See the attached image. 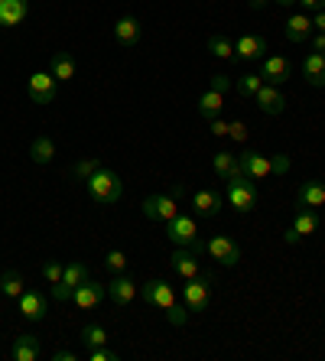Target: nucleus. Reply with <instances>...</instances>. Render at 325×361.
<instances>
[{
  "mask_svg": "<svg viewBox=\"0 0 325 361\" xmlns=\"http://www.w3.org/2000/svg\"><path fill=\"white\" fill-rule=\"evenodd\" d=\"M225 183H228L225 199L231 202V209H238V212H254V209H257V202H260L257 185H254V179H250V176H244L241 166L234 169Z\"/></svg>",
  "mask_w": 325,
  "mask_h": 361,
  "instance_id": "1",
  "label": "nucleus"
},
{
  "mask_svg": "<svg viewBox=\"0 0 325 361\" xmlns=\"http://www.w3.org/2000/svg\"><path fill=\"white\" fill-rule=\"evenodd\" d=\"M88 192H92V199L98 202V205H114V202L121 199V192H124V185H121V176H117L114 169L101 166L98 173L88 179Z\"/></svg>",
  "mask_w": 325,
  "mask_h": 361,
  "instance_id": "2",
  "label": "nucleus"
},
{
  "mask_svg": "<svg viewBox=\"0 0 325 361\" xmlns=\"http://www.w3.org/2000/svg\"><path fill=\"white\" fill-rule=\"evenodd\" d=\"M211 274H199V277H192L185 280L183 286V302L189 306V312H202V310H209V302H211Z\"/></svg>",
  "mask_w": 325,
  "mask_h": 361,
  "instance_id": "3",
  "label": "nucleus"
},
{
  "mask_svg": "<svg viewBox=\"0 0 325 361\" xmlns=\"http://www.w3.org/2000/svg\"><path fill=\"white\" fill-rule=\"evenodd\" d=\"M143 215L150 221H173L179 215V199L173 192H159V195H150V199H143Z\"/></svg>",
  "mask_w": 325,
  "mask_h": 361,
  "instance_id": "4",
  "label": "nucleus"
},
{
  "mask_svg": "<svg viewBox=\"0 0 325 361\" xmlns=\"http://www.w3.org/2000/svg\"><path fill=\"white\" fill-rule=\"evenodd\" d=\"M166 238L176 244V247H192V244L199 241V225L192 215H176L173 221H166Z\"/></svg>",
  "mask_w": 325,
  "mask_h": 361,
  "instance_id": "5",
  "label": "nucleus"
},
{
  "mask_svg": "<svg viewBox=\"0 0 325 361\" xmlns=\"http://www.w3.org/2000/svg\"><path fill=\"white\" fill-rule=\"evenodd\" d=\"M205 251H209L221 267H234V264L241 261V247H238V241L228 235H215L211 241H205Z\"/></svg>",
  "mask_w": 325,
  "mask_h": 361,
  "instance_id": "6",
  "label": "nucleus"
},
{
  "mask_svg": "<svg viewBox=\"0 0 325 361\" xmlns=\"http://www.w3.org/2000/svg\"><path fill=\"white\" fill-rule=\"evenodd\" d=\"M260 78L267 85H286L293 78V66L286 56H264V66H260Z\"/></svg>",
  "mask_w": 325,
  "mask_h": 361,
  "instance_id": "7",
  "label": "nucleus"
},
{
  "mask_svg": "<svg viewBox=\"0 0 325 361\" xmlns=\"http://www.w3.org/2000/svg\"><path fill=\"white\" fill-rule=\"evenodd\" d=\"M26 92H30L33 104H52L56 101V78L49 72H33L26 82Z\"/></svg>",
  "mask_w": 325,
  "mask_h": 361,
  "instance_id": "8",
  "label": "nucleus"
},
{
  "mask_svg": "<svg viewBox=\"0 0 325 361\" xmlns=\"http://www.w3.org/2000/svg\"><path fill=\"white\" fill-rule=\"evenodd\" d=\"M140 296L150 302V306L163 310V312H166L169 306L176 302V290L166 283V280H150V283H143V286H140Z\"/></svg>",
  "mask_w": 325,
  "mask_h": 361,
  "instance_id": "9",
  "label": "nucleus"
},
{
  "mask_svg": "<svg viewBox=\"0 0 325 361\" xmlns=\"http://www.w3.org/2000/svg\"><path fill=\"white\" fill-rule=\"evenodd\" d=\"M264 52H267V39H264V36L244 33L234 39V59L254 62V59H264Z\"/></svg>",
  "mask_w": 325,
  "mask_h": 361,
  "instance_id": "10",
  "label": "nucleus"
},
{
  "mask_svg": "<svg viewBox=\"0 0 325 361\" xmlns=\"http://www.w3.org/2000/svg\"><path fill=\"white\" fill-rule=\"evenodd\" d=\"M104 300H108V286L94 283V280H85L82 286H75V296H72V302L82 306V310H94V306H101Z\"/></svg>",
  "mask_w": 325,
  "mask_h": 361,
  "instance_id": "11",
  "label": "nucleus"
},
{
  "mask_svg": "<svg viewBox=\"0 0 325 361\" xmlns=\"http://www.w3.org/2000/svg\"><path fill=\"white\" fill-rule=\"evenodd\" d=\"M254 101H257V108L264 111V114H270V118H276V114H283V108H286V98H283V92L276 88V85H260V92L254 94Z\"/></svg>",
  "mask_w": 325,
  "mask_h": 361,
  "instance_id": "12",
  "label": "nucleus"
},
{
  "mask_svg": "<svg viewBox=\"0 0 325 361\" xmlns=\"http://www.w3.org/2000/svg\"><path fill=\"white\" fill-rule=\"evenodd\" d=\"M169 267H173L183 280H192V277H199V274H202V267H199V254L189 251V247H176L173 257H169Z\"/></svg>",
  "mask_w": 325,
  "mask_h": 361,
  "instance_id": "13",
  "label": "nucleus"
},
{
  "mask_svg": "<svg viewBox=\"0 0 325 361\" xmlns=\"http://www.w3.org/2000/svg\"><path fill=\"white\" fill-rule=\"evenodd\" d=\"M17 302H20V316H23V319H30V322H42V319H46V312H49L46 296L36 293V290H26Z\"/></svg>",
  "mask_w": 325,
  "mask_h": 361,
  "instance_id": "14",
  "label": "nucleus"
},
{
  "mask_svg": "<svg viewBox=\"0 0 325 361\" xmlns=\"http://www.w3.org/2000/svg\"><path fill=\"white\" fill-rule=\"evenodd\" d=\"M238 163H241L244 176H250L254 183L257 179H267L274 169H270V157H264V153H254V150H244L241 157H238Z\"/></svg>",
  "mask_w": 325,
  "mask_h": 361,
  "instance_id": "15",
  "label": "nucleus"
},
{
  "mask_svg": "<svg viewBox=\"0 0 325 361\" xmlns=\"http://www.w3.org/2000/svg\"><path fill=\"white\" fill-rule=\"evenodd\" d=\"M192 212H195L199 219H215L218 212H221V195L211 192V189L192 192Z\"/></svg>",
  "mask_w": 325,
  "mask_h": 361,
  "instance_id": "16",
  "label": "nucleus"
},
{
  "mask_svg": "<svg viewBox=\"0 0 325 361\" xmlns=\"http://www.w3.org/2000/svg\"><path fill=\"white\" fill-rule=\"evenodd\" d=\"M30 17V0H0V26H20Z\"/></svg>",
  "mask_w": 325,
  "mask_h": 361,
  "instance_id": "17",
  "label": "nucleus"
},
{
  "mask_svg": "<svg viewBox=\"0 0 325 361\" xmlns=\"http://www.w3.org/2000/svg\"><path fill=\"white\" fill-rule=\"evenodd\" d=\"M296 202H300V209H322L325 205V183H319V179L302 183L300 192H296Z\"/></svg>",
  "mask_w": 325,
  "mask_h": 361,
  "instance_id": "18",
  "label": "nucleus"
},
{
  "mask_svg": "<svg viewBox=\"0 0 325 361\" xmlns=\"http://www.w3.org/2000/svg\"><path fill=\"white\" fill-rule=\"evenodd\" d=\"M108 296H111V302H114V306H130V302H134V296H137V280H130V277H124V274H121L117 280H111Z\"/></svg>",
  "mask_w": 325,
  "mask_h": 361,
  "instance_id": "19",
  "label": "nucleus"
},
{
  "mask_svg": "<svg viewBox=\"0 0 325 361\" xmlns=\"http://www.w3.org/2000/svg\"><path fill=\"white\" fill-rule=\"evenodd\" d=\"M10 358L13 361H36L39 358V338L30 336V332L17 336L13 338V345H10Z\"/></svg>",
  "mask_w": 325,
  "mask_h": 361,
  "instance_id": "20",
  "label": "nucleus"
},
{
  "mask_svg": "<svg viewBox=\"0 0 325 361\" xmlns=\"http://www.w3.org/2000/svg\"><path fill=\"white\" fill-rule=\"evenodd\" d=\"M143 36V26L137 17H121L114 23V39L121 42V46H137Z\"/></svg>",
  "mask_w": 325,
  "mask_h": 361,
  "instance_id": "21",
  "label": "nucleus"
},
{
  "mask_svg": "<svg viewBox=\"0 0 325 361\" xmlns=\"http://www.w3.org/2000/svg\"><path fill=\"white\" fill-rule=\"evenodd\" d=\"M302 78H306L312 88H325V56L322 52H309L302 59Z\"/></svg>",
  "mask_w": 325,
  "mask_h": 361,
  "instance_id": "22",
  "label": "nucleus"
},
{
  "mask_svg": "<svg viewBox=\"0 0 325 361\" xmlns=\"http://www.w3.org/2000/svg\"><path fill=\"white\" fill-rule=\"evenodd\" d=\"M49 75L56 82H72L75 78V59L68 56V52H56L49 59Z\"/></svg>",
  "mask_w": 325,
  "mask_h": 361,
  "instance_id": "23",
  "label": "nucleus"
},
{
  "mask_svg": "<svg viewBox=\"0 0 325 361\" xmlns=\"http://www.w3.org/2000/svg\"><path fill=\"white\" fill-rule=\"evenodd\" d=\"M309 36H312V17H306V13H293V17L286 20V39L290 42H306Z\"/></svg>",
  "mask_w": 325,
  "mask_h": 361,
  "instance_id": "24",
  "label": "nucleus"
},
{
  "mask_svg": "<svg viewBox=\"0 0 325 361\" xmlns=\"http://www.w3.org/2000/svg\"><path fill=\"white\" fill-rule=\"evenodd\" d=\"M0 293H4V300H20V296L26 293L23 274H20V270H4V274H0Z\"/></svg>",
  "mask_w": 325,
  "mask_h": 361,
  "instance_id": "25",
  "label": "nucleus"
},
{
  "mask_svg": "<svg viewBox=\"0 0 325 361\" xmlns=\"http://www.w3.org/2000/svg\"><path fill=\"white\" fill-rule=\"evenodd\" d=\"M293 231H296V235L300 238H309V235H316L319 231V215L312 209H300L296 212V215H293Z\"/></svg>",
  "mask_w": 325,
  "mask_h": 361,
  "instance_id": "26",
  "label": "nucleus"
},
{
  "mask_svg": "<svg viewBox=\"0 0 325 361\" xmlns=\"http://www.w3.org/2000/svg\"><path fill=\"white\" fill-rule=\"evenodd\" d=\"M30 157H33V163H39V166H49V163L56 160V143H52V137H36V140L30 143Z\"/></svg>",
  "mask_w": 325,
  "mask_h": 361,
  "instance_id": "27",
  "label": "nucleus"
},
{
  "mask_svg": "<svg viewBox=\"0 0 325 361\" xmlns=\"http://www.w3.org/2000/svg\"><path fill=\"white\" fill-rule=\"evenodd\" d=\"M221 108H225V94L215 92V88H209V92L199 98V114H202V118H209V121L218 118V114H221Z\"/></svg>",
  "mask_w": 325,
  "mask_h": 361,
  "instance_id": "28",
  "label": "nucleus"
},
{
  "mask_svg": "<svg viewBox=\"0 0 325 361\" xmlns=\"http://www.w3.org/2000/svg\"><path fill=\"white\" fill-rule=\"evenodd\" d=\"M209 52L215 59L228 62V59H234V42L225 33H215V36H209Z\"/></svg>",
  "mask_w": 325,
  "mask_h": 361,
  "instance_id": "29",
  "label": "nucleus"
},
{
  "mask_svg": "<svg viewBox=\"0 0 325 361\" xmlns=\"http://www.w3.org/2000/svg\"><path fill=\"white\" fill-rule=\"evenodd\" d=\"M82 342H85V348H101V345H108V332H104V326L92 322V326L82 329Z\"/></svg>",
  "mask_w": 325,
  "mask_h": 361,
  "instance_id": "30",
  "label": "nucleus"
},
{
  "mask_svg": "<svg viewBox=\"0 0 325 361\" xmlns=\"http://www.w3.org/2000/svg\"><path fill=\"white\" fill-rule=\"evenodd\" d=\"M241 166L238 163V157L234 153H228V150H221V153H215V176H221V179H228L234 173V169Z\"/></svg>",
  "mask_w": 325,
  "mask_h": 361,
  "instance_id": "31",
  "label": "nucleus"
},
{
  "mask_svg": "<svg viewBox=\"0 0 325 361\" xmlns=\"http://www.w3.org/2000/svg\"><path fill=\"white\" fill-rule=\"evenodd\" d=\"M62 280H66L68 286H82L85 280H92V277H88V267H85L82 261H72V264H66V274H62Z\"/></svg>",
  "mask_w": 325,
  "mask_h": 361,
  "instance_id": "32",
  "label": "nucleus"
},
{
  "mask_svg": "<svg viewBox=\"0 0 325 361\" xmlns=\"http://www.w3.org/2000/svg\"><path fill=\"white\" fill-rule=\"evenodd\" d=\"M260 85H264V78L247 72V75H241V82H238V94H241V98H254V94L260 92Z\"/></svg>",
  "mask_w": 325,
  "mask_h": 361,
  "instance_id": "33",
  "label": "nucleus"
},
{
  "mask_svg": "<svg viewBox=\"0 0 325 361\" xmlns=\"http://www.w3.org/2000/svg\"><path fill=\"white\" fill-rule=\"evenodd\" d=\"M62 274H66V267H62V264L59 261H42V280H46V283H59V280H62Z\"/></svg>",
  "mask_w": 325,
  "mask_h": 361,
  "instance_id": "34",
  "label": "nucleus"
},
{
  "mask_svg": "<svg viewBox=\"0 0 325 361\" xmlns=\"http://www.w3.org/2000/svg\"><path fill=\"white\" fill-rule=\"evenodd\" d=\"M104 267L114 270V274H124V270H127V254L124 251H108V257H104Z\"/></svg>",
  "mask_w": 325,
  "mask_h": 361,
  "instance_id": "35",
  "label": "nucleus"
},
{
  "mask_svg": "<svg viewBox=\"0 0 325 361\" xmlns=\"http://www.w3.org/2000/svg\"><path fill=\"white\" fill-rule=\"evenodd\" d=\"M166 319L173 322V326H183V322L189 319V306H185V302H173L166 310Z\"/></svg>",
  "mask_w": 325,
  "mask_h": 361,
  "instance_id": "36",
  "label": "nucleus"
},
{
  "mask_svg": "<svg viewBox=\"0 0 325 361\" xmlns=\"http://www.w3.org/2000/svg\"><path fill=\"white\" fill-rule=\"evenodd\" d=\"M72 296H75V286H68L66 280L52 283V300L56 302H72Z\"/></svg>",
  "mask_w": 325,
  "mask_h": 361,
  "instance_id": "37",
  "label": "nucleus"
},
{
  "mask_svg": "<svg viewBox=\"0 0 325 361\" xmlns=\"http://www.w3.org/2000/svg\"><path fill=\"white\" fill-rule=\"evenodd\" d=\"M98 169H101L98 160H82V163H75V176L82 179V183H88V179H92Z\"/></svg>",
  "mask_w": 325,
  "mask_h": 361,
  "instance_id": "38",
  "label": "nucleus"
},
{
  "mask_svg": "<svg viewBox=\"0 0 325 361\" xmlns=\"http://www.w3.org/2000/svg\"><path fill=\"white\" fill-rule=\"evenodd\" d=\"M228 137H231L234 143H244L247 140V124H244V121H231V124H228Z\"/></svg>",
  "mask_w": 325,
  "mask_h": 361,
  "instance_id": "39",
  "label": "nucleus"
},
{
  "mask_svg": "<svg viewBox=\"0 0 325 361\" xmlns=\"http://www.w3.org/2000/svg\"><path fill=\"white\" fill-rule=\"evenodd\" d=\"M270 169H274L276 176L290 173V157H286V153H276V157H270Z\"/></svg>",
  "mask_w": 325,
  "mask_h": 361,
  "instance_id": "40",
  "label": "nucleus"
},
{
  "mask_svg": "<svg viewBox=\"0 0 325 361\" xmlns=\"http://www.w3.org/2000/svg\"><path fill=\"white\" fill-rule=\"evenodd\" d=\"M88 358L92 361H117V352H111L108 345H101V348H88Z\"/></svg>",
  "mask_w": 325,
  "mask_h": 361,
  "instance_id": "41",
  "label": "nucleus"
},
{
  "mask_svg": "<svg viewBox=\"0 0 325 361\" xmlns=\"http://www.w3.org/2000/svg\"><path fill=\"white\" fill-rule=\"evenodd\" d=\"M211 88H215V92H221V94H225L228 88H231V78H228V75H215V78H211Z\"/></svg>",
  "mask_w": 325,
  "mask_h": 361,
  "instance_id": "42",
  "label": "nucleus"
},
{
  "mask_svg": "<svg viewBox=\"0 0 325 361\" xmlns=\"http://www.w3.org/2000/svg\"><path fill=\"white\" fill-rule=\"evenodd\" d=\"M211 134H215V137H228V121L211 118Z\"/></svg>",
  "mask_w": 325,
  "mask_h": 361,
  "instance_id": "43",
  "label": "nucleus"
},
{
  "mask_svg": "<svg viewBox=\"0 0 325 361\" xmlns=\"http://www.w3.org/2000/svg\"><path fill=\"white\" fill-rule=\"evenodd\" d=\"M312 30H316V33H325V10H316V13H312Z\"/></svg>",
  "mask_w": 325,
  "mask_h": 361,
  "instance_id": "44",
  "label": "nucleus"
},
{
  "mask_svg": "<svg viewBox=\"0 0 325 361\" xmlns=\"http://www.w3.org/2000/svg\"><path fill=\"white\" fill-rule=\"evenodd\" d=\"M75 358H78V355H75V352H68V348H59V352L52 355V361H75Z\"/></svg>",
  "mask_w": 325,
  "mask_h": 361,
  "instance_id": "45",
  "label": "nucleus"
},
{
  "mask_svg": "<svg viewBox=\"0 0 325 361\" xmlns=\"http://www.w3.org/2000/svg\"><path fill=\"white\" fill-rule=\"evenodd\" d=\"M296 4H302V7L312 10V13H316V10H325V0H296Z\"/></svg>",
  "mask_w": 325,
  "mask_h": 361,
  "instance_id": "46",
  "label": "nucleus"
},
{
  "mask_svg": "<svg viewBox=\"0 0 325 361\" xmlns=\"http://www.w3.org/2000/svg\"><path fill=\"white\" fill-rule=\"evenodd\" d=\"M312 52H322V56H325V33L312 36Z\"/></svg>",
  "mask_w": 325,
  "mask_h": 361,
  "instance_id": "47",
  "label": "nucleus"
},
{
  "mask_svg": "<svg viewBox=\"0 0 325 361\" xmlns=\"http://www.w3.org/2000/svg\"><path fill=\"white\" fill-rule=\"evenodd\" d=\"M283 241H286V244H300V241H302V238H300V235H296V231H293V228H286V235H283Z\"/></svg>",
  "mask_w": 325,
  "mask_h": 361,
  "instance_id": "48",
  "label": "nucleus"
},
{
  "mask_svg": "<svg viewBox=\"0 0 325 361\" xmlns=\"http://www.w3.org/2000/svg\"><path fill=\"white\" fill-rule=\"evenodd\" d=\"M247 4H250V10H264V7H267V0H247Z\"/></svg>",
  "mask_w": 325,
  "mask_h": 361,
  "instance_id": "49",
  "label": "nucleus"
},
{
  "mask_svg": "<svg viewBox=\"0 0 325 361\" xmlns=\"http://www.w3.org/2000/svg\"><path fill=\"white\" fill-rule=\"evenodd\" d=\"M274 4H280V7H293L296 0H274Z\"/></svg>",
  "mask_w": 325,
  "mask_h": 361,
  "instance_id": "50",
  "label": "nucleus"
}]
</instances>
